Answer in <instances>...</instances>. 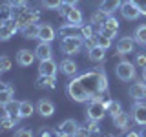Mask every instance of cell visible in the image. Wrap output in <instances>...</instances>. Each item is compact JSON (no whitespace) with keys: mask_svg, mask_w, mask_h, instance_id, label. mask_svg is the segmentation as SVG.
Listing matches in <instances>:
<instances>
[{"mask_svg":"<svg viewBox=\"0 0 146 137\" xmlns=\"http://www.w3.org/2000/svg\"><path fill=\"white\" fill-rule=\"evenodd\" d=\"M35 55L38 61H48V59L53 57V51H51V46H49V42H42L40 40V44L35 48Z\"/></svg>","mask_w":146,"mask_h":137,"instance_id":"8fae6325","label":"cell"},{"mask_svg":"<svg viewBox=\"0 0 146 137\" xmlns=\"http://www.w3.org/2000/svg\"><path fill=\"white\" fill-rule=\"evenodd\" d=\"M117 31H119V20L113 18V17H108L106 20H104V24L100 26L99 35H104V37H108V39H113V37L117 35Z\"/></svg>","mask_w":146,"mask_h":137,"instance_id":"52a82bcc","label":"cell"},{"mask_svg":"<svg viewBox=\"0 0 146 137\" xmlns=\"http://www.w3.org/2000/svg\"><path fill=\"white\" fill-rule=\"evenodd\" d=\"M111 119H113V126H117L119 130H126V128H128V122H130V117H128V113L121 112L119 115L111 117Z\"/></svg>","mask_w":146,"mask_h":137,"instance_id":"d4e9b609","label":"cell"},{"mask_svg":"<svg viewBox=\"0 0 146 137\" xmlns=\"http://www.w3.org/2000/svg\"><path fill=\"white\" fill-rule=\"evenodd\" d=\"M88 130H90V134H97L99 132V126H97V122L99 121H93V119H88Z\"/></svg>","mask_w":146,"mask_h":137,"instance_id":"f35d334b","label":"cell"},{"mask_svg":"<svg viewBox=\"0 0 146 137\" xmlns=\"http://www.w3.org/2000/svg\"><path fill=\"white\" fill-rule=\"evenodd\" d=\"M36 55L35 51H29V49H20V51L17 53V62L20 64V66H31V64L35 62Z\"/></svg>","mask_w":146,"mask_h":137,"instance_id":"7c38bea8","label":"cell"},{"mask_svg":"<svg viewBox=\"0 0 146 137\" xmlns=\"http://www.w3.org/2000/svg\"><path fill=\"white\" fill-rule=\"evenodd\" d=\"M58 70V66L53 62V59H48V61H40V66H38V73L42 75H55Z\"/></svg>","mask_w":146,"mask_h":137,"instance_id":"9a60e30c","label":"cell"},{"mask_svg":"<svg viewBox=\"0 0 146 137\" xmlns=\"http://www.w3.org/2000/svg\"><path fill=\"white\" fill-rule=\"evenodd\" d=\"M7 2L11 4V6H24L26 0H7Z\"/></svg>","mask_w":146,"mask_h":137,"instance_id":"ee69618b","label":"cell"},{"mask_svg":"<svg viewBox=\"0 0 146 137\" xmlns=\"http://www.w3.org/2000/svg\"><path fill=\"white\" fill-rule=\"evenodd\" d=\"M115 73H117V77L121 80H131L135 77V66L131 62H128V61H122V62L117 64Z\"/></svg>","mask_w":146,"mask_h":137,"instance_id":"8992f818","label":"cell"},{"mask_svg":"<svg viewBox=\"0 0 146 137\" xmlns=\"http://www.w3.org/2000/svg\"><path fill=\"white\" fill-rule=\"evenodd\" d=\"M55 75H42L40 73L38 79H36V88H46V90H51L55 88Z\"/></svg>","mask_w":146,"mask_h":137,"instance_id":"d6986e66","label":"cell"},{"mask_svg":"<svg viewBox=\"0 0 146 137\" xmlns=\"http://www.w3.org/2000/svg\"><path fill=\"white\" fill-rule=\"evenodd\" d=\"M38 29H40L38 24H27V26L22 27V35H24V39H27V40L38 39Z\"/></svg>","mask_w":146,"mask_h":137,"instance_id":"44dd1931","label":"cell"},{"mask_svg":"<svg viewBox=\"0 0 146 137\" xmlns=\"http://www.w3.org/2000/svg\"><path fill=\"white\" fill-rule=\"evenodd\" d=\"M110 15L108 13H104L102 9H99L97 13H93V15H91V24H97V26H102L104 24V20H106Z\"/></svg>","mask_w":146,"mask_h":137,"instance_id":"4dcf8cb0","label":"cell"},{"mask_svg":"<svg viewBox=\"0 0 146 137\" xmlns=\"http://www.w3.org/2000/svg\"><path fill=\"white\" fill-rule=\"evenodd\" d=\"M9 18H13V6L11 4H4V6H0V20L6 22Z\"/></svg>","mask_w":146,"mask_h":137,"instance_id":"f1b7e54d","label":"cell"},{"mask_svg":"<svg viewBox=\"0 0 146 137\" xmlns=\"http://www.w3.org/2000/svg\"><path fill=\"white\" fill-rule=\"evenodd\" d=\"M17 31H18V24L13 20V18L2 22V24H0V40H2V42H6V40H9L13 35L17 33Z\"/></svg>","mask_w":146,"mask_h":137,"instance_id":"ba28073f","label":"cell"},{"mask_svg":"<svg viewBox=\"0 0 146 137\" xmlns=\"http://www.w3.org/2000/svg\"><path fill=\"white\" fill-rule=\"evenodd\" d=\"M68 95L77 102H88L91 99H99L104 104L110 100L108 79L102 71H86L80 77L68 82Z\"/></svg>","mask_w":146,"mask_h":137,"instance_id":"6da1fadb","label":"cell"},{"mask_svg":"<svg viewBox=\"0 0 146 137\" xmlns=\"http://www.w3.org/2000/svg\"><path fill=\"white\" fill-rule=\"evenodd\" d=\"M80 46H82V35H71V37H64L62 39L60 49L66 55H77L80 51Z\"/></svg>","mask_w":146,"mask_h":137,"instance_id":"277c9868","label":"cell"},{"mask_svg":"<svg viewBox=\"0 0 146 137\" xmlns=\"http://www.w3.org/2000/svg\"><path fill=\"white\" fill-rule=\"evenodd\" d=\"M135 64H137V66H146V55L144 53H139V55H137V57H135Z\"/></svg>","mask_w":146,"mask_h":137,"instance_id":"ab89813d","label":"cell"},{"mask_svg":"<svg viewBox=\"0 0 146 137\" xmlns=\"http://www.w3.org/2000/svg\"><path fill=\"white\" fill-rule=\"evenodd\" d=\"M58 68H60V71L64 73V75H68V77H71V75H75V73H77V64L73 62V61H70V59H64Z\"/></svg>","mask_w":146,"mask_h":137,"instance_id":"7402d4cb","label":"cell"},{"mask_svg":"<svg viewBox=\"0 0 146 137\" xmlns=\"http://www.w3.org/2000/svg\"><path fill=\"white\" fill-rule=\"evenodd\" d=\"M141 135H146V130H143V132H141Z\"/></svg>","mask_w":146,"mask_h":137,"instance_id":"c3c4849f","label":"cell"},{"mask_svg":"<svg viewBox=\"0 0 146 137\" xmlns=\"http://www.w3.org/2000/svg\"><path fill=\"white\" fill-rule=\"evenodd\" d=\"M131 113H133V121L137 122V124L146 126V104L137 102L133 106V110H131Z\"/></svg>","mask_w":146,"mask_h":137,"instance_id":"4fadbf2b","label":"cell"},{"mask_svg":"<svg viewBox=\"0 0 146 137\" xmlns=\"http://www.w3.org/2000/svg\"><path fill=\"white\" fill-rule=\"evenodd\" d=\"M121 13H122V17H124V18H128V20H135V18L141 17L139 7H137L131 0H126V2L121 4Z\"/></svg>","mask_w":146,"mask_h":137,"instance_id":"9c48e42d","label":"cell"},{"mask_svg":"<svg viewBox=\"0 0 146 137\" xmlns=\"http://www.w3.org/2000/svg\"><path fill=\"white\" fill-rule=\"evenodd\" d=\"M143 75H144V80H146V66H144V71H143Z\"/></svg>","mask_w":146,"mask_h":137,"instance_id":"7dc6e473","label":"cell"},{"mask_svg":"<svg viewBox=\"0 0 146 137\" xmlns=\"http://www.w3.org/2000/svg\"><path fill=\"white\" fill-rule=\"evenodd\" d=\"M18 104L20 102H15V100H11V102H7L6 106V115L13 117V119H20V113H18Z\"/></svg>","mask_w":146,"mask_h":137,"instance_id":"83f0119b","label":"cell"},{"mask_svg":"<svg viewBox=\"0 0 146 137\" xmlns=\"http://www.w3.org/2000/svg\"><path fill=\"white\" fill-rule=\"evenodd\" d=\"M17 122H18V119H13V117H9V115L0 117V132L11 130L13 126H17Z\"/></svg>","mask_w":146,"mask_h":137,"instance_id":"484cf974","label":"cell"},{"mask_svg":"<svg viewBox=\"0 0 146 137\" xmlns=\"http://www.w3.org/2000/svg\"><path fill=\"white\" fill-rule=\"evenodd\" d=\"M77 135H90L88 126H86V128H80V126H79V130H77Z\"/></svg>","mask_w":146,"mask_h":137,"instance_id":"7bdbcfd3","label":"cell"},{"mask_svg":"<svg viewBox=\"0 0 146 137\" xmlns=\"http://www.w3.org/2000/svg\"><path fill=\"white\" fill-rule=\"evenodd\" d=\"M80 35H82V39H90V37H93V29H91V26H88V24L80 26Z\"/></svg>","mask_w":146,"mask_h":137,"instance_id":"8d00e7d4","label":"cell"},{"mask_svg":"<svg viewBox=\"0 0 146 137\" xmlns=\"http://www.w3.org/2000/svg\"><path fill=\"white\" fill-rule=\"evenodd\" d=\"M97 44L102 46L104 49H108L110 46H111V39H108V37H104V35H99L97 37Z\"/></svg>","mask_w":146,"mask_h":137,"instance_id":"d590c367","label":"cell"},{"mask_svg":"<svg viewBox=\"0 0 146 137\" xmlns=\"http://www.w3.org/2000/svg\"><path fill=\"white\" fill-rule=\"evenodd\" d=\"M64 6H77L79 4V0H62Z\"/></svg>","mask_w":146,"mask_h":137,"instance_id":"f6af8a7d","label":"cell"},{"mask_svg":"<svg viewBox=\"0 0 146 137\" xmlns=\"http://www.w3.org/2000/svg\"><path fill=\"white\" fill-rule=\"evenodd\" d=\"M38 39L42 40V42H51L55 39V29L49 24H42L38 29Z\"/></svg>","mask_w":146,"mask_h":137,"instance_id":"e0dca14e","label":"cell"},{"mask_svg":"<svg viewBox=\"0 0 146 137\" xmlns=\"http://www.w3.org/2000/svg\"><path fill=\"white\" fill-rule=\"evenodd\" d=\"M46 9H58L62 6V0H42Z\"/></svg>","mask_w":146,"mask_h":137,"instance_id":"836d02e7","label":"cell"},{"mask_svg":"<svg viewBox=\"0 0 146 137\" xmlns=\"http://www.w3.org/2000/svg\"><path fill=\"white\" fill-rule=\"evenodd\" d=\"M60 9V13L64 17H66V20L70 22V24H73V26H82V13L79 11V9H77L75 6H66V7H58Z\"/></svg>","mask_w":146,"mask_h":137,"instance_id":"5b68a950","label":"cell"},{"mask_svg":"<svg viewBox=\"0 0 146 137\" xmlns=\"http://www.w3.org/2000/svg\"><path fill=\"white\" fill-rule=\"evenodd\" d=\"M104 51H106V49L102 48V46H93V48L91 49H88V53H90V59L93 62H102L104 61Z\"/></svg>","mask_w":146,"mask_h":137,"instance_id":"cb8c5ba5","label":"cell"},{"mask_svg":"<svg viewBox=\"0 0 146 137\" xmlns=\"http://www.w3.org/2000/svg\"><path fill=\"white\" fill-rule=\"evenodd\" d=\"M75 27H79V26H73V24H68V26H64V27H60V29H58V35L62 37H71V35H75L73 33V29H75Z\"/></svg>","mask_w":146,"mask_h":137,"instance_id":"d6a6232c","label":"cell"},{"mask_svg":"<svg viewBox=\"0 0 146 137\" xmlns=\"http://www.w3.org/2000/svg\"><path fill=\"white\" fill-rule=\"evenodd\" d=\"M35 112V106L29 102V100H22L20 104H18V113H20V119H27L31 117Z\"/></svg>","mask_w":146,"mask_h":137,"instance_id":"ffe728a7","label":"cell"},{"mask_svg":"<svg viewBox=\"0 0 146 137\" xmlns=\"http://www.w3.org/2000/svg\"><path fill=\"white\" fill-rule=\"evenodd\" d=\"M106 112L111 117H115V115H119V113L122 112V110H121V104H119V102H115V100H110V102L106 104Z\"/></svg>","mask_w":146,"mask_h":137,"instance_id":"1f68e13d","label":"cell"},{"mask_svg":"<svg viewBox=\"0 0 146 137\" xmlns=\"http://www.w3.org/2000/svg\"><path fill=\"white\" fill-rule=\"evenodd\" d=\"M31 135H33L31 130H18L17 132V137H31Z\"/></svg>","mask_w":146,"mask_h":137,"instance_id":"b9f144b4","label":"cell"},{"mask_svg":"<svg viewBox=\"0 0 146 137\" xmlns=\"http://www.w3.org/2000/svg\"><path fill=\"white\" fill-rule=\"evenodd\" d=\"M133 44H135L133 39H130V37H124V39H121V40L117 42V51L121 53V55L131 53V51H133Z\"/></svg>","mask_w":146,"mask_h":137,"instance_id":"2e32d148","label":"cell"},{"mask_svg":"<svg viewBox=\"0 0 146 137\" xmlns=\"http://www.w3.org/2000/svg\"><path fill=\"white\" fill-rule=\"evenodd\" d=\"M121 0H102V6H100V9H102L104 13H108V15H111L113 11H117V9H121Z\"/></svg>","mask_w":146,"mask_h":137,"instance_id":"603a6c76","label":"cell"},{"mask_svg":"<svg viewBox=\"0 0 146 137\" xmlns=\"http://www.w3.org/2000/svg\"><path fill=\"white\" fill-rule=\"evenodd\" d=\"M104 115H106V104L99 99H91L86 108V117L93 121H102Z\"/></svg>","mask_w":146,"mask_h":137,"instance_id":"3957f363","label":"cell"},{"mask_svg":"<svg viewBox=\"0 0 146 137\" xmlns=\"http://www.w3.org/2000/svg\"><path fill=\"white\" fill-rule=\"evenodd\" d=\"M11 68V59L9 57H0V73L7 71Z\"/></svg>","mask_w":146,"mask_h":137,"instance_id":"e575fe53","label":"cell"},{"mask_svg":"<svg viewBox=\"0 0 146 137\" xmlns=\"http://www.w3.org/2000/svg\"><path fill=\"white\" fill-rule=\"evenodd\" d=\"M77 130H79V122L75 121V119H66V121L62 122L60 126H58L57 130V135H77Z\"/></svg>","mask_w":146,"mask_h":137,"instance_id":"30bf717a","label":"cell"},{"mask_svg":"<svg viewBox=\"0 0 146 137\" xmlns=\"http://www.w3.org/2000/svg\"><path fill=\"white\" fill-rule=\"evenodd\" d=\"M93 46H97V39H95V37H90V39H86V49H91Z\"/></svg>","mask_w":146,"mask_h":137,"instance_id":"60d3db41","label":"cell"},{"mask_svg":"<svg viewBox=\"0 0 146 137\" xmlns=\"http://www.w3.org/2000/svg\"><path fill=\"white\" fill-rule=\"evenodd\" d=\"M13 20L18 24V27H24L27 24H35L38 20V13L31 11V9H26L24 6H13Z\"/></svg>","mask_w":146,"mask_h":137,"instance_id":"7a4b0ae2","label":"cell"},{"mask_svg":"<svg viewBox=\"0 0 146 137\" xmlns=\"http://www.w3.org/2000/svg\"><path fill=\"white\" fill-rule=\"evenodd\" d=\"M131 2H133L135 6L139 7L141 15H146V0H131Z\"/></svg>","mask_w":146,"mask_h":137,"instance_id":"74e56055","label":"cell"},{"mask_svg":"<svg viewBox=\"0 0 146 137\" xmlns=\"http://www.w3.org/2000/svg\"><path fill=\"white\" fill-rule=\"evenodd\" d=\"M133 40L137 44H141V46H146V24L143 26H139L135 29V33H133Z\"/></svg>","mask_w":146,"mask_h":137,"instance_id":"4316f807","label":"cell"},{"mask_svg":"<svg viewBox=\"0 0 146 137\" xmlns=\"http://www.w3.org/2000/svg\"><path fill=\"white\" fill-rule=\"evenodd\" d=\"M130 95L135 100L146 99V84H144V82H135V84L130 88Z\"/></svg>","mask_w":146,"mask_h":137,"instance_id":"ac0fdd59","label":"cell"},{"mask_svg":"<svg viewBox=\"0 0 146 137\" xmlns=\"http://www.w3.org/2000/svg\"><path fill=\"white\" fill-rule=\"evenodd\" d=\"M55 134H57V132H49V130H42V132H40L42 137H49V135H55Z\"/></svg>","mask_w":146,"mask_h":137,"instance_id":"bcb514c9","label":"cell"},{"mask_svg":"<svg viewBox=\"0 0 146 137\" xmlns=\"http://www.w3.org/2000/svg\"><path fill=\"white\" fill-rule=\"evenodd\" d=\"M36 112H38L42 117H51V115H53V112H55V106H53L51 100H48V99H40V100H38V104H36Z\"/></svg>","mask_w":146,"mask_h":137,"instance_id":"5bb4252c","label":"cell"},{"mask_svg":"<svg viewBox=\"0 0 146 137\" xmlns=\"http://www.w3.org/2000/svg\"><path fill=\"white\" fill-rule=\"evenodd\" d=\"M13 100V90L11 88H4L0 90V106H6L7 102Z\"/></svg>","mask_w":146,"mask_h":137,"instance_id":"f546056e","label":"cell"}]
</instances>
